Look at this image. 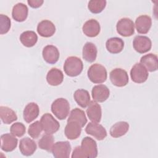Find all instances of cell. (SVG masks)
<instances>
[{"instance_id": "29", "label": "cell", "mask_w": 158, "mask_h": 158, "mask_svg": "<svg viewBox=\"0 0 158 158\" xmlns=\"http://www.w3.org/2000/svg\"><path fill=\"white\" fill-rule=\"evenodd\" d=\"M20 41L24 46L31 48L36 44L38 41V36L33 31H25L20 35Z\"/></svg>"}, {"instance_id": "30", "label": "cell", "mask_w": 158, "mask_h": 158, "mask_svg": "<svg viewBox=\"0 0 158 158\" xmlns=\"http://www.w3.org/2000/svg\"><path fill=\"white\" fill-rule=\"evenodd\" d=\"M0 117L5 124H10L17 120V116L14 110L7 106L0 107Z\"/></svg>"}, {"instance_id": "32", "label": "cell", "mask_w": 158, "mask_h": 158, "mask_svg": "<svg viewBox=\"0 0 158 158\" xmlns=\"http://www.w3.org/2000/svg\"><path fill=\"white\" fill-rule=\"evenodd\" d=\"M54 143V138L51 134L46 133L43 135L40 139L38 141L39 148L43 150L48 152H51L52 146Z\"/></svg>"}, {"instance_id": "18", "label": "cell", "mask_w": 158, "mask_h": 158, "mask_svg": "<svg viewBox=\"0 0 158 158\" xmlns=\"http://www.w3.org/2000/svg\"><path fill=\"white\" fill-rule=\"evenodd\" d=\"M36 143L28 137L22 138L19 143V150L22 155L30 156L34 154L36 150Z\"/></svg>"}, {"instance_id": "3", "label": "cell", "mask_w": 158, "mask_h": 158, "mask_svg": "<svg viewBox=\"0 0 158 158\" xmlns=\"http://www.w3.org/2000/svg\"><path fill=\"white\" fill-rule=\"evenodd\" d=\"M89 80L94 83H102L106 81L107 77V70L100 64L91 65L87 72Z\"/></svg>"}, {"instance_id": "24", "label": "cell", "mask_w": 158, "mask_h": 158, "mask_svg": "<svg viewBox=\"0 0 158 158\" xmlns=\"http://www.w3.org/2000/svg\"><path fill=\"white\" fill-rule=\"evenodd\" d=\"M107 50L112 54L120 53L124 48V41L120 38L113 37L109 38L106 43Z\"/></svg>"}, {"instance_id": "17", "label": "cell", "mask_w": 158, "mask_h": 158, "mask_svg": "<svg viewBox=\"0 0 158 158\" xmlns=\"http://www.w3.org/2000/svg\"><path fill=\"white\" fill-rule=\"evenodd\" d=\"M37 32L42 37L49 38L56 32V27L51 21L43 20L38 24Z\"/></svg>"}, {"instance_id": "16", "label": "cell", "mask_w": 158, "mask_h": 158, "mask_svg": "<svg viewBox=\"0 0 158 158\" xmlns=\"http://www.w3.org/2000/svg\"><path fill=\"white\" fill-rule=\"evenodd\" d=\"M82 30L86 36L91 38L96 37L100 33V24L95 19H89L83 24Z\"/></svg>"}, {"instance_id": "7", "label": "cell", "mask_w": 158, "mask_h": 158, "mask_svg": "<svg viewBox=\"0 0 158 158\" xmlns=\"http://www.w3.org/2000/svg\"><path fill=\"white\" fill-rule=\"evenodd\" d=\"M116 29L120 35L124 37L130 36L135 33V24L131 19L124 17L117 22Z\"/></svg>"}, {"instance_id": "33", "label": "cell", "mask_w": 158, "mask_h": 158, "mask_svg": "<svg viewBox=\"0 0 158 158\" xmlns=\"http://www.w3.org/2000/svg\"><path fill=\"white\" fill-rule=\"evenodd\" d=\"M106 6L105 0H91L88 4V8L89 11L93 14H99L101 12Z\"/></svg>"}, {"instance_id": "36", "label": "cell", "mask_w": 158, "mask_h": 158, "mask_svg": "<svg viewBox=\"0 0 158 158\" xmlns=\"http://www.w3.org/2000/svg\"><path fill=\"white\" fill-rule=\"evenodd\" d=\"M0 33L4 35L7 33L10 28V19L8 16L4 14L0 15Z\"/></svg>"}, {"instance_id": "13", "label": "cell", "mask_w": 158, "mask_h": 158, "mask_svg": "<svg viewBox=\"0 0 158 158\" xmlns=\"http://www.w3.org/2000/svg\"><path fill=\"white\" fill-rule=\"evenodd\" d=\"M81 128L80 124L76 121H67L64 130L65 135L69 139H76L80 136Z\"/></svg>"}, {"instance_id": "2", "label": "cell", "mask_w": 158, "mask_h": 158, "mask_svg": "<svg viewBox=\"0 0 158 158\" xmlns=\"http://www.w3.org/2000/svg\"><path fill=\"white\" fill-rule=\"evenodd\" d=\"M63 67L67 75L74 77L81 73L83 69V64L79 57L70 56L66 59Z\"/></svg>"}, {"instance_id": "21", "label": "cell", "mask_w": 158, "mask_h": 158, "mask_svg": "<svg viewBox=\"0 0 158 158\" xmlns=\"http://www.w3.org/2000/svg\"><path fill=\"white\" fill-rule=\"evenodd\" d=\"M40 114V108L35 102L28 103L23 111V117L27 123H30L36 119Z\"/></svg>"}, {"instance_id": "12", "label": "cell", "mask_w": 158, "mask_h": 158, "mask_svg": "<svg viewBox=\"0 0 158 158\" xmlns=\"http://www.w3.org/2000/svg\"><path fill=\"white\" fill-rule=\"evenodd\" d=\"M91 95L93 101L103 102L106 101L110 95L109 89L104 85L94 86L91 90Z\"/></svg>"}, {"instance_id": "11", "label": "cell", "mask_w": 158, "mask_h": 158, "mask_svg": "<svg viewBox=\"0 0 158 158\" xmlns=\"http://www.w3.org/2000/svg\"><path fill=\"white\" fill-rule=\"evenodd\" d=\"M87 134L94 136L96 139L103 140L107 136V131L105 128L101 124L96 122H89L85 128Z\"/></svg>"}, {"instance_id": "15", "label": "cell", "mask_w": 158, "mask_h": 158, "mask_svg": "<svg viewBox=\"0 0 158 158\" xmlns=\"http://www.w3.org/2000/svg\"><path fill=\"white\" fill-rule=\"evenodd\" d=\"M18 143V139L11 133H5L1 136V148L2 151L9 152L14 151Z\"/></svg>"}, {"instance_id": "27", "label": "cell", "mask_w": 158, "mask_h": 158, "mask_svg": "<svg viewBox=\"0 0 158 158\" xmlns=\"http://www.w3.org/2000/svg\"><path fill=\"white\" fill-rule=\"evenodd\" d=\"M130 125L128 122L120 121L114 124L110 129V135L113 138H119L125 135L129 130Z\"/></svg>"}, {"instance_id": "34", "label": "cell", "mask_w": 158, "mask_h": 158, "mask_svg": "<svg viewBox=\"0 0 158 158\" xmlns=\"http://www.w3.org/2000/svg\"><path fill=\"white\" fill-rule=\"evenodd\" d=\"M42 131L43 128L41 122L40 121H36L29 126L28 133L32 138L36 139L39 137Z\"/></svg>"}, {"instance_id": "1", "label": "cell", "mask_w": 158, "mask_h": 158, "mask_svg": "<svg viewBox=\"0 0 158 158\" xmlns=\"http://www.w3.org/2000/svg\"><path fill=\"white\" fill-rule=\"evenodd\" d=\"M98 147L95 140L86 136L81 140V146L75 148L73 151L72 158H95L98 156Z\"/></svg>"}, {"instance_id": "19", "label": "cell", "mask_w": 158, "mask_h": 158, "mask_svg": "<svg viewBox=\"0 0 158 158\" xmlns=\"http://www.w3.org/2000/svg\"><path fill=\"white\" fill-rule=\"evenodd\" d=\"M87 115L93 122H100L102 117V109L101 106L94 101H90L86 109Z\"/></svg>"}, {"instance_id": "22", "label": "cell", "mask_w": 158, "mask_h": 158, "mask_svg": "<svg viewBox=\"0 0 158 158\" xmlns=\"http://www.w3.org/2000/svg\"><path fill=\"white\" fill-rule=\"evenodd\" d=\"M28 9L23 3L19 2L12 8V17L17 22H22L25 21L28 17Z\"/></svg>"}, {"instance_id": "28", "label": "cell", "mask_w": 158, "mask_h": 158, "mask_svg": "<svg viewBox=\"0 0 158 158\" xmlns=\"http://www.w3.org/2000/svg\"><path fill=\"white\" fill-rule=\"evenodd\" d=\"M73 98L78 106L82 108L86 107L90 102L89 92L84 89H78L74 92Z\"/></svg>"}, {"instance_id": "9", "label": "cell", "mask_w": 158, "mask_h": 158, "mask_svg": "<svg viewBox=\"0 0 158 158\" xmlns=\"http://www.w3.org/2000/svg\"><path fill=\"white\" fill-rule=\"evenodd\" d=\"M56 158H68L71 152V145L69 141H57L54 144L52 151Z\"/></svg>"}, {"instance_id": "4", "label": "cell", "mask_w": 158, "mask_h": 158, "mask_svg": "<svg viewBox=\"0 0 158 158\" xmlns=\"http://www.w3.org/2000/svg\"><path fill=\"white\" fill-rule=\"evenodd\" d=\"M51 111L59 120L67 118L70 111V104L69 101L63 98H57L51 104Z\"/></svg>"}, {"instance_id": "8", "label": "cell", "mask_w": 158, "mask_h": 158, "mask_svg": "<svg viewBox=\"0 0 158 158\" xmlns=\"http://www.w3.org/2000/svg\"><path fill=\"white\" fill-rule=\"evenodd\" d=\"M148 75L147 69L140 63H136L130 70L131 79L136 83L145 82L148 78Z\"/></svg>"}, {"instance_id": "6", "label": "cell", "mask_w": 158, "mask_h": 158, "mask_svg": "<svg viewBox=\"0 0 158 158\" xmlns=\"http://www.w3.org/2000/svg\"><path fill=\"white\" fill-rule=\"evenodd\" d=\"M109 78L111 83L117 87L125 86L129 81L127 71L121 68H116L112 70L110 72Z\"/></svg>"}, {"instance_id": "26", "label": "cell", "mask_w": 158, "mask_h": 158, "mask_svg": "<svg viewBox=\"0 0 158 158\" xmlns=\"http://www.w3.org/2000/svg\"><path fill=\"white\" fill-rule=\"evenodd\" d=\"M98 50L95 44L91 42H86L83 48V58L88 62H93L97 57Z\"/></svg>"}, {"instance_id": "25", "label": "cell", "mask_w": 158, "mask_h": 158, "mask_svg": "<svg viewBox=\"0 0 158 158\" xmlns=\"http://www.w3.org/2000/svg\"><path fill=\"white\" fill-rule=\"evenodd\" d=\"M63 80V72L57 68H52L46 75V81L51 86H58L62 83Z\"/></svg>"}, {"instance_id": "37", "label": "cell", "mask_w": 158, "mask_h": 158, "mask_svg": "<svg viewBox=\"0 0 158 158\" xmlns=\"http://www.w3.org/2000/svg\"><path fill=\"white\" fill-rule=\"evenodd\" d=\"M27 2L28 5L32 8H38L41 6L43 4L44 1L43 0H28Z\"/></svg>"}, {"instance_id": "5", "label": "cell", "mask_w": 158, "mask_h": 158, "mask_svg": "<svg viewBox=\"0 0 158 158\" xmlns=\"http://www.w3.org/2000/svg\"><path fill=\"white\" fill-rule=\"evenodd\" d=\"M40 122L43 130L48 134L52 135L56 133L60 128L59 122L49 113L43 114L41 117Z\"/></svg>"}, {"instance_id": "14", "label": "cell", "mask_w": 158, "mask_h": 158, "mask_svg": "<svg viewBox=\"0 0 158 158\" xmlns=\"http://www.w3.org/2000/svg\"><path fill=\"white\" fill-rule=\"evenodd\" d=\"M42 56L44 60L48 64H56L60 56V53L58 49L53 45L46 46L42 51Z\"/></svg>"}, {"instance_id": "20", "label": "cell", "mask_w": 158, "mask_h": 158, "mask_svg": "<svg viewBox=\"0 0 158 158\" xmlns=\"http://www.w3.org/2000/svg\"><path fill=\"white\" fill-rule=\"evenodd\" d=\"M152 25V19L147 15H141L138 17L135 20L136 31L140 34H146Z\"/></svg>"}, {"instance_id": "10", "label": "cell", "mask_w": 158, "mask_h": 158, "mask_svg": "<svg viewBox=\"0 0 158 158\" xmlns=\"http://www.w3.org/2000/svg\"><path fill=\"white\" fill-rule=\"evenodd\" d=\"M134 49L140 54L148 52L152 47V42L149 38L146 36H136L133 41Z\"/></svg>"}, {"instance_id": "35", "label": "cell", "mask_w": 158, "mask_h": 158, "mask_svg": "<svg viewBox=\"0 0 158 158\" xmlns=\"http://www.w3.org/2000/svg\"><path fill=\"white\" fill-rule=\"evenodd\" d=\"M10 133L14 136L21 137L25 133L26 128L22 123L15 122L11 125L10 128Z\"/></svg>"}, {"instance_id": "23", "label": "cell", "mask_w": 158, "mask_h": 158, "mask_svg": "<svg viewBox=\"0 0 158 158\" xmlns=\"http://www.w3.org/2000/svg\"><path fill=\"white\" fill-rule=\"evenodd\" d=\"M140 64H141L148 71L155 72L158 69L157 56L153 53H149L142 56L140 59Z\"/></svg>"}, {"instance_id": "31", "label": "cell", "mask_w": 158, "mask_h": 158, "mask_svg": "<svg viewBox=\"0 0 158 158\" xmlns=\"http://www.w3.org/2000/svg\"><path fill=\"white\" fill-rule=\"evenodd\" d=\"M74 120L78 122L81 127H83L87 123V118L85 112L80 109L75 108L71 110L67 121Z\"/></svg>"}]
</instances>
